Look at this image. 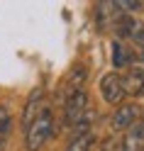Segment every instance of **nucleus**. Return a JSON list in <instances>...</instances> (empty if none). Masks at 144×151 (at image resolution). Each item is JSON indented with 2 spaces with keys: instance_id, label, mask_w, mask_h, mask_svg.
<instances>
[{
  "instance_id": "6e6552de",
  "label": "nucleus",
  "mask_w": 144,
  "mask_h": 151,
  "mask_svg": "<svg viewBox=\"0 0 144 151\" xmlns=\"http://www.w3.org/2000/svg\"><path fill=\"white\" fill-rule=\"evenodd\" d=\"M120 151H144V122L132 124L120 139Z\"/></svg>"
},
{
  "instance_id": "f8f14e48",
  "label": "nucleus",
  "mask_w": 144,
  "mask_h": 151,
  "mask_svg": "<svg viewBox=\"0 0 144 151\" xmlns=\"http://www.w3.org/2000/svg\"><path fill=\"white\" fill-rule=\"evenodd\" d=\"M139 117H142V119H139V122H144V110H142V112H139Z\"/></svg>"
},
{
  "instance_id": "20e7f679",
  "label": "nucleus",
  "mask_w": 144,
  "mask_h": 151,
  "mask_svg": "<svg viewBox=\"0 0 144 151\" xmlns=\"http://www.w3.org/2000/svg\"><path fill=\"white\" fill-rule=\"evenodd\" d=\"M139 107L137 105H120L117 110L112 112V117H110V127L115 129V132H127L132 124H137L139 122Z\"/></svg>"
},
{
  "instance_id": "1a4fd4ad",
  "label": "nucleus",
  "mask_w": 144,
  "mask_h": 151,
  "mask_svg": "<svg viewBox=\"0 0 144 151\" xmlns=\"http://www.w3.org/2000/svg\"><path fill=\"white\" fill-rule=\"evenodd\" d=\"M10 132H12V115H10V110L5 105H0V151L5 149Z\"/></svg>"
},
{
  "instance_id": "9d476101",
  "label": "nucleus",
  "mask_w": 144,
  "mask_h": 151,
  "mask_svg": "<svg viewBox=\"0 0 144 151\" xmlns=\"http://www.w3.org/2000/svg\"><path fill=\"white\" fill-rule=\"evenodd\" d=\"M130 61H132V51L120 39L112 42V63H115V68H122V66H127Z\"/></svg>"
},
{
  "instance_id": "423d86ee",
  "label": "nucleus",
  "mask_w": 144,
  "mask_h": 151,
  "mask_svg": "<svg viewBox=\"0 0 144 151\" xmlns=\"http://www.w3.org/2000/svg\"><path fill=\"white\" fill-rule=\"evenodd\" d=\"M124 95H144V66H130L122 76Z\"/></svg>"
},
{
  "instance_id": "f03ea898",
  "label": "nucleus",
  "mask_w": 144,
  "mask_h": 151,
  "mask_svg": "<svg viewBox=\"0 0 144 151\" xmlns=\"http://www.w3.org/2000/svg\"><path fill=\"white\" fill-rule=\"evenodd\" d=\"M85 112H88V95H85L83 88L66 95V100H64V124L66 127H76Z\"/></svg>"
},
{
  "instance_id": "0eeeda50",
  "label": "nucleus",
  "mask_w": 144,
  "mask_h": 151,
  "mask_svg": "<svg viewBox=\"0 0 144 151\" xmlns=\"http://www.w3.org/2000/svg\"><path fill=\"white\" fill-rule=\"evenodd\" d=\"M120 17H122V12L117 10L115 0H103V3H98V7H95V20H98L100 29H105V27H115V22H117Z\"/></svg>"
},
{
  "instance_id": "7ed1b4c3",
  "label": "nucleus",
  "mask_w": 144,
  "mask_h": 151,
  "mask_svg": "<svg viewBox=\"0 0 144 151\" xmlns=\"http://www.w3.org/2000/svg\"><path fill=\"white\" fill-rule=\"evenodd\" d=\"M100 95L110 105H122L124 100V86H122V76L120 73H105L100 78Z\"/></svg>"
},
{
  "instance_id": "ddd939ff",
  "label": "nucleus",
  "mask_w": 144,
  "mask_h": 151,
  "mask_svg": "<svg viewBox=\"0 0 144 151\" xmlns=\"http://www.w3.org/2000/svg\"><path fill=\"white\" fill-rule=\"evenodd\" d=\"M142 61H144V51H142Z\"/></svg>"
},
{
  "instance_id": "9b49d317",
  "label": "nucleus",
  "mask_w": 144,
  "mask_h": 151,
  "mask_svg": "<svg viewBox=\"0 0 144 151\" xmlns=\"http://www.w3.org/2000/svg\"><path fill=\"white\" fill-rule=\"evenodd\" d=\"M93 132H88V134H78V137H73L69 141V146H66L64 151H90L93 146Z\"/></svg>"
},
{
  "instance_id": "39448f33",
  "label": "nucleus",
  "mask_w": 144,
  "mask_h": 151,
  "mask_svg": "<svg viewBox=\"0 0 144 151\" xmlns=\"http://www.w3.org/2000/svg\"><path fill=\"white\" fill-rule=\"evenodd\" d=\"M44 98V88H34L32 93H30V98H27V102H25V110H22V127H25V132L30 129V124L39 117V112L44 110L42 107V100Z\"/></svg>"
},
{
  "instance_id": "f257e3e1",
  "label": "nucleus",
  "mask_w": 144,
  "mask_h": 151,
  "mask_svg": "<svg viewBox=\"0 0 144 151\" xmlns=\"http://www.w3.org/2000/svg\"><path fill=\"white\" fill-rule=\"evenodd\" d=\"M51 134H54V112L49 107H44L39 112V117L25 132V149L27 151H39L51 139Z\"/></svg>"
}]
</instances>
